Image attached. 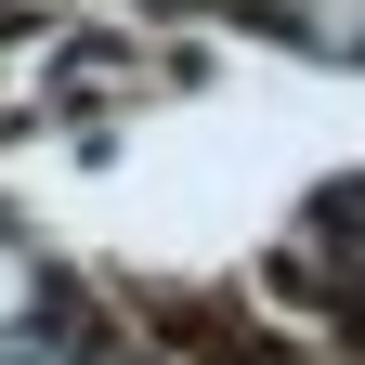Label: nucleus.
<instances>
[{
  "label": "nucleus",
  "mask_w": 365,
  "mask_h": 365,
  "mask_svg": "<svg viewBox=\"0 0 365 365\" xmlns=\"http://www.w3.org/2000/svg\"><path fill=\"white\" fill-rule=\"evenodd\" d=\"M14 313H26V261H0V327H14Z\"/></svg>",
  "instance_id": "obj_1"
}]
</instances>
